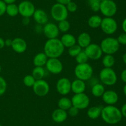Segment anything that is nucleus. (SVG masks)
Here are the masks:
<instances>
[{
  "mask_svg": "<svg viewBox=\"0 0 126 126\" xmlns=\"http://www.w3.org/2000/svg\"><path fill=\"white\" fill-rule=\"evenodd\" d=\"M65 47L60 40L56 38L48 39L44 47V53L49 58H58L62 56Z\"/></svg>",
  "mask_w": 126,
  "mask_h": 126,
  "instance_id": "1",
  "label": "nucleus"
},
{
  "mask_svg": "<svg viewBox=\"0 0 126 126\" xmlns=\"http://www.w3.org/2000/svg\"><path fill=\"white\" fill-rule=\"evenodd\" d=\"M101 116L102 119L109 124H118L121 121L123 117L121 110L113 105H108L103 107Z\"/></svg>",
  "mask_w": 126,
  "mask_h": 126,
  "instance_id": "2",
  "label": "nucleus"
},
{
  "mask_svg": "<svg viewBox=\"0 0 126 126\" xmlns=\"http://www.w3.org/2000/svg\"><path fill=\"white\" fill-rule=\"evenodd\" d=\"M100 46L103 53L113 55L119 50L120 44L118 42L117 38L107 37L102 41Z\"/></svg>",
  "mask_w": 126,
  "mask_h": 126,
  "instance_id": "3",
  "label": "nucleus"
},
{
  "mask_svg": "<svg viewBox=\"0 0 126 126\" xmlns=\"http://www.w3.org/2000/svg\"><path fill=\"white\" fill-rule=\"evenodd\" d=\"M75 74L78 79L83 81L91 79L93 74V68L88 63L78 64L75 67Z\"/></svg>",
  "mask_w": 126,
  "mask_h": 126,
  "instance_id": "4",
  "label": "nucleus"
},
{
  "mask_svg": "<svg viewBox=\"0 0 126 126\" xmlns=\"http://www.w3.org/2000/svg\"><path fill=\"white\" fill-rule=\"evenodd\" d=\"M99 77L103 84L108 86L114 85L117 82V75L112 68L105 67L101 70Z\"/></svg>",
  "mask_w": 126,
  "mask_h": 126,
  "instance_id": "5",
  "label": "nucleus"
},
{
  "mask_svg": "<svg viewBox=\"0 0 126 126\" xmlns=\"http://www.w3.org/2000/svg\"><path fill=\"white\" fill-rule=\"evenodd\" d=\"M50 14L52 17L55 21L60 22L61 21L66 20L68 16V11L66 6L59 3L53 5L50 9Z\"/></svg>",
  "mask_w": 126,
  "mask_h": 126,
  "instance_id": "6",
  "label": "nucleus"
},
{
  "mask_svg": "<svg viewBox=\"0 0 126 126\" xmlns=\"http://www.w3.org/2000/svg\"><path fill=\"white\" fill-rule=\"evenodd\" d=\"M100 11L107 17H112L117 12V5L113 0H105L101 2Z\"/></svg>",
  "mask_w": 126,
  "mask_h": 126,
  "instance_id": "7",
  "label": "nucleus"
},
{
  "mask_svg": "<svg viewBox=\"0 0 126 126\" xmlns=\"http://www.w3.org/2000/svg\"><path fill=\"white\" fill-rule=\"evenodd\" d=\"M72 106H75L77 109H84L87 108L89 105L90 100L89 96L84 93L75 94L71 98Z\"/></svg>",
  "mask_w": 126,
  "mask_h": 126,
  "instance_id": "8",
  "label": "nucleus"
},
{
  "mask_svg": "<svg viewBox=\"0 0 126 126\" xmlns=\"http://www.w3.org/2000/svg\"><path fill=\"white\" fill-rule=\"evenodd\" d=\"M100 27L105 34L112 35L116 32L118 29V23L112 17H107L102 19Z\"/></svg>",
  "mask_w": 126,
  "mask_h": 126,
  "instance_id": "9",
  "label": "nucleus"
},
{
  "mask_svg": "<svg viewBox=\"0 0 126 126\" xmlns=\"http://www.w3.org/2000/svg\"><path fill=\"white\" fill-rule=\"evenodd\" d=\"M18 13L23 17H28L33 16L36 9L33 2L30 1H22L18 4Z\"/></svg>",
  "mask_w": 126,
  "mask_h": 126,
  "instance_id": "10",
  "label": "nucleus"
},
{
  "mask_svg": "<svg viewBox=\"0 0 126 126\" xmlns=\"http://www.w3.org/2000/svg\"><path fill=\"white\" fill-rule=\"evenodd\" d=\"M32 87L34 93L38 96H44L47 95L50 89L49 84L43 79L36 80Z\"/></svg>",
  "mask_w": 126,
  "mask_h": 126,
  "instance_id": "11",
  "label": "nucleus"
},
{
  "mask_svg": "<svg viewBox=\"0 0 126 126\" xmlns=\"http://www.w3.org/2000/svg\"><path fill=\"white\" fill-rule=\"evenodd\" d=\"M84 52L89 59L92 60H98L101 58L103 54L100 46L95 43H91L85 48Z\"/></svg>",
  "mask_w": 126,
  "mask_h": 126,
  "instance_id": "12",
  "label": "nucleus"
},
{
  "mask_svg": "<svg viewBox=\"0 0 126 126\" xmlns=\"http://www.w3.org/2000/svg\"><path fill=\"white\" fill-rule=\"evenodd\" d=\"M46 66L48 71L53 74H59L63 70V64L58 58H49Z\"/></svg>",
  "mask_w": 126,
  "mask_h": 126,
  "instance_id": "13",
  "label": "nucleus"
},
{
  "mask_svg": "<svg viewBox=\"0 0 126 126\" xmlns=\"http://www.w3.org/2000/svg\"><path fill=\"white\" fill-rule=\"evenodd\" d=\"M71 82L67 78H61L56 84L57 91L62 95H66L71 91Z\"/></svg>",
  "mask_w": 126,
  "mask_h": 126,
  "instance_id": "14",
  "label": "nucleus"
},
{
  "mask_svg": "<svg viewBox=\"0 0 126 126\" xmlns=\"http://www.w3.org/2000/svg\"><path fill=\"white\" fill-rule=\"evenodd\" d=\"M43 31L44 35L48 39L57 38L59 35V32H60L57 25L52 22H50V23L47 22L46 23L43 27Z\"/></svg>",
  "mask_w": 126,
  "mask_h": 126,
  "instance_id": "15",
  "label": "nucleus"
},
{
  "mask_svg": "<svg viewBox=\"0 0 126 126\" xmlns=\"http://www.w3.org/2000/svg\"><path fill=\"white\" fill-rule=\"evenodd\" d=\"M102 96L103 101L108 105H115L119 100L118 93L113 90L105 91Z\"/></svg>",
  "mask_w": 126,
  "mask_h": 126,
  "instance_id": "16",
  "label": "nucleus"
},
{
  "mask_svg": "<svg viewBox=\"0 0 126 126\" xmlns=\"http://www.w3.org/2000/svg\"><path fill=\"white\" fill-rule=\"evenodd\" d=\"M12 49L17 53H23L27 48V44L25 41L22 38H15L12 40Z\"/></svg>",
  "mask_w": 126,
  "mask_h": 126,
  "instance_id": "17",
  "label": "nucleus"
},
{
  "mask_svg": "<svg viewBox=\"0 0 126 126\" xmlns=\"http://www.w3.org/2000/svg\"><path fill=\"white\" fill-rule=\"evenodd\" d=\"M34 20L38 24L45 25L48 22V16L46 12L41 9H36L33 15Z\"/></svg>",
  "mask_w": 126,
  "mask_h": 126,
  "instance_id": "18",
  "label": "nucleus"
},
{
  "mask_svg": "<svg viewBox=\"0 0 126 126\" xmlns=\"http://www.w3.org/2000/svg\"><path fill=\"white\" fill-rule=\"evenodd\" d=\"M68 113L66 111L60 108L56 109L52 114V118L57 123H62L67 119Z\"/></svg>",
  "mask_w": 126,
  "mask_h": 126,
  "instance_id": "19",
  "label": "nucleus"
},
{
  "mask_svg": "<svg viewBox=\"0 0 126 126\" xmlns=\"http://www.w3.org/2000/svg\"><path fill=\"white\" fill-rule=\"evenodd\" d=\"M86 86L84 81L77 79L71 82V90L75 94L81 93H84V91H85Z\"/></svg>",
  "mask_w": 126,
  "mask_h": 126,
  "instance_id": "20",
  "label": "nucleus"
},
{
  "mask_svg": "<svg viewBox=\"0 0 126 126\" xmlns=\"http://www.w3.org/2000/svg\"><path fill=\"white\" fill-rule=\"evenodd\" d=\"M78 43L81 48H85L91 43V37L87 32L80 33L78 38Z\"/></svg>",
  "mask_w": 126,
  "mask_h": 126,
  "instance_id": "21",
  "label": "nucleus"
},
{
  "mask_svg": "<svg viewBox=\"0 0 126 126\" xmlns=\"http://www.w3.org/2000/svg\"><path fill=\"white\" fill-rule=\"evenodd\" d=\"M60 41L64 47L68 48L76 44V38L73 35L70 34V33H65L63 35L62 37H61Z\"/></svg>",
  "mask_w": 126,
  "mask_h": 126,
  "instance_id": "22",
  "label": "nucleus"
},
{
  "mask_svg": "<svg viewBox=\"0 0 126 126\" xmlns=\"http://www.w3.org/2000/svg\"><path fill=\"white\" fill-rule=\"evenodd\" d=\"M48 60V57L44 53H38L33 58V64L35 67H43L46 65Z\"/></svg>",
  "mask_w": 126,
  "mask_h": 126,
  "instance_id": "23",
  "label": "nucleus"
},
{
  "mask_svg": "<svg viewBox=\"0 0 126 126\" xmlns=\"http://www.w3.org/2000/svg\"><path fill=\"white\" fill-rule=\"evenodd\" d=\"M103 107L101 106H95L89 108L87 114L90 119H96L101 116V112Z\"/></svg>",
  "mask_w": 126,
  "mask_h": 126,
  "instance_id": "24",
  "label": "nucleus"
},
{
  "mask_svg": "<svg viewBox=\"0 0 126 126\" xmlns=\"http://www.w3.org/2000/svg\"><path fill=\"white\" fill-rule=\"evenodd\" d=\"M102 21V18L100 16H97V15H94L89 17L88 21H87V23L90 27L92 28H96L100 27Z\"/></svg>",
  "mask_w": 126,
  "mask_h": 126,
  "instance_id": "25",
  "label": "nucleus"
},
{
  "mask_svg": "<svg viewBox=\"0 0 126 126\" xmlns=\"http://www.w3.org/2000/svg\"><path fill=\"white\" fill-rule=\"evenodd\" d=\"M58 106H59V108L65 110V111L68 110L72 106L71 100L68 98L67 97L61 98L58 102Z\"/></svg>",
  "mask_w": 126,
  "mask_h": 126,
  "instance_id": "26",
  "label": "nucleus"
},
{
  "mask_svg": "<svg viewBox=\"0 0 126 126\" xmlns=\"http://www.w3.org/2000/svg\"><path fill=\"white\" fill-rule=\"evenodd\" d=\"M105 87L102 84H95L92 88V93L95 97H100L105 92Z\"/></svg>",
  "mask_w": 126,
  "mask_h": 126,
  "instance_id": "27",
  "label": "nucleus"
},
{
  "mask_svg": "<svg viewBox=\"0 0 126 126\" xmlns=\"http://www.w3.org/2000/svg\"><path fill=\"white\" fill-rule=\"evenodd\" d=\"M6 12L7 15L11 17H15L18 14V7L16 4L12 3L7 4L6 6Z\"/></svg>",
  "mask_w": 126,
  "mask_h": 126,
  "instance_id": "28",
  "label": "nucleus"
},
{
  "mask_svg": "<svg viewBox=\"0 0 126 126\" xmlns=\"http://www.w3.org/2000/svg\"><path fill=\"white\" fill-rule=\"evenodd\" d=\"M102 63L105 67L111 68L115 63V59L111 54H106L102 59Z\"/></svg>",
  "mask_w": 126,
  "mask_h": 126,
  "instance_id": "29",
  "label": "nucleus"
},
{
  "mask_svg": "<svg viewBox=\"0 0 126 126\" xmlns=\"http://www.w3.org/2000/svg\"><path fill=\"white\" fill-rule=\"evenodd\" d=\"M44 74H45V71L43 67H35L32 71V75L36 80L43 79Z\"/></svg>",
  "mask_w": 126,
  "mask_h": 126,
  "instance_id": "30",
  "label": "nucleus"
},
{
  "mask_svg": "<svg viewBox=\"0 0 126 126\" xmlns=\"http://www.w3.org/2000/svg\"><path fill=\"white\" fill-rule=\"evenodd\" d=\"M76 61L78 64H84L87 63L89 60V58L86 54L85 53L84 51H81L76 57H75Z\"/></svg>",
  "mask_w": 126,
  "mask_h": 126,
  "instance_id": "31",
  "label": "nucleus"
},
{
  "mask_svg": "<svg viewBox=\"0 0 126 126\" xmlns=\"http://www.w3.org/2000/svg\"><path fill=\"white\" fill-rule=\"evenodd\" d=\"M59 28V31H61L62 32H66L70 30V22L66 20L61 21L59 22L57 25Z\"/></svg>",
  "mask_w": 126,
  "mask_h": 126,
  "instance_id": "32",
  "label": "nucleus"
},
{
  "mask_svg": "<svg viewBox=\"0 0 126 126\" xmlns=\"http://www.w3.org/2000/svg\"><path fill=\"white\" fill-rule=\"evenodd\" d=\"M82 51V48L78 44H75L68 49V53L71 57H76Z\"/></svg>",
  "mask_w": 126,
  "mask_h": 126,
  "instance_id": "33",
  "label": "nucleus"
},
{
  "mask_svg": "<svg viewBox=\"0 0 126 126\" xmlns=\"http://www.w3.org/2000/svg\"><path fill=\"white\" fill-rule=\"evenodd\" d=\"M36 80L32 75H27L25 76L23 78V82L25 86H28V87H31L33 86V85L35 83Z\"/></svg>",
  "mask_w": 126,
  "mask_h": 126,
  "instance_id": "34",
  "label": "nucleus"
},
{
  "mask_svg": "<svg viewBox=\"0 0 126 126\" xmlns=\"http://www.w3.org/2000/svg\"><path fill=\"white\" fill-rule=\"evenodd\" d=\"M101 2L99 0H91L89 1V4L91 10L94 12H98L100 11Z\"/></svg>",
  "mask_w": 126,
  "mask_h": 126,
  "instance_id": "35",
  "label": "nucleus"
},
{
  "mask_svg": "<svg viewBox=\"0 0 126 126\" xmlns=\"http://www.w3.org/2000/svg\"><path fill=\"white\" fill-rule=\"evenodd\" d=\"M7 89V83L2 77L0 76V96L3 95Z\"/></svg>",
  "mask_w": 126,
  "mask_h": 126,
  "instance_id": "36",
  "label": "nucleus"
},
{
  "mask_svg": "<svg viewBox=\"0 0 126 126\" xmlns=\"http://www.w3.org/2000/svg\"><path fill=\"white\" fill-rule=\"evenodd\" d=\"M66 7L68 11L70 12H75L78 9V6L76 3L72 1H70L69 3H68L66 5Z\"/></svg>",
  "mask_w": 126,
  "mask_h": 126,
  "instance_id": "37",
  "label": "nucleus"
},
{
  "mask_svg": "<svg viewBox=\"0 0 126 126\" xmlns=\"http://www.w3.org/2000/svg\"><path fill=\"white\" fill-rule=\"evenodd\" d=\"M117 40H118V42H119V44L126 45V33L124 32L119 35Z\"/></svg>",
  "mask_w": 126,
  "mask_h": 126,
  "instance_id": "38",
  "label": "nucleus"
},
{
  "mask_svg": "<svg viewBox=\"0 0 126 126\" xmlns=\"http://www.w3.org/2000/svg\"><path fill=\"white\" fill-rule=\"evenodd\" d=\"M79 112V109L75 107V106H72L70 109H68V114L70 116H72V117H75V116H77Z\"/></svg>",
  "mask_w": 126,
  "mask_h": 126,
  "instance_id": "39",
  "label": "nucleus"
},
{
  "mask_svg": "<svg viewBox=\"0 0 126 126\" xmlns=\"http://www.w3.org/2000/svg\"><path fill=\"white\" fill-rule=\"evenodd\" d=\"M6 6L7 4L2 0H0V17L6 13Z\"/></svg>",
  "mask_w": 126,
  "mask_h": 126,
  "instance_id": "40",
  "label": "nucleus"
},
{
  "mask_svg": "<svg viewBox=\"0 0 126 126\" xmlns=\"http://www.w3.org/2000/svg\"><path fill=\"white\" fill-rule=\"evenodd\" d=\"M121 80L126 84V69H124V70L121 72Z\"/></svg>",
  "mask_w": 126,
  "mask_h": 126,
  "instance_id": "41",
  "label": "nucleus"
},
{
  "mask_svg": "<svg viewBox=\"0 0 126 126\" xmlns=\"http://www.w3.org/2000/svg\"><path fill=\"white\" fill-rule=\"evenodd\" d=\"M121 112L122 116L126 117V103L123 105V106H122L121 109Z\"/></svg>",
  "mask_w": 126,
  "mask_h": 126,
  "instance_id": "42",
  "label": "nucleus"
},
{
  "mask_svg": "<svg viewBox=\"0 0 126 126\" xmlns=\"http://www.w3.org/2000/svg\"><path fill=\"white\" fill-rule=\"evenodd\" d=\"M56 1L57 2V3L61 4L66 6L68 3H69L70 1H71V0H56Z\"/></svg>",
  "mask_w": 126,
  "mask_h": 126,
  "instance_id": "43",
  "label": "nucleus"
},
{
  "mask_svg": "<svg viewBox=\"0 0 126 126\" xmlns=\"http://www.w3.org/2000/svg\"><path fill=\"white\" fill-rule=\"evenodd\" d=\"M12 40L11 39H6V40H4L5 43V46H11L12 45Z\"/></svg>",
  "mask_w": 126,
  "mask_h": 126,
  "instance_id": "44",
  "label": "nucleus"
},
{
  "mask_svg": "<svg viewBox=\"0 0 126 126\" xmlns=\"http://www.w3.org/2000/svg\"><path fill=\"white\" fill-rule=\"evenodd\" d=\"M22 23L25 25H28L30 23V19L28 17H23V20H22Z\"/></svg>",
  "mask_w": 126,
  "mask_h": 126,
  "instance_id": "45",
  "label": "nucleus"
},
{
  "mask_svg": "<svg viewBox=\"0 0 126 126\" xmlns=\"http://www.w3.org/2000/svg\"><path fill=\"white\" fill-rule=\"evenodd\" d=\"M4 46H5L4 40L3 38H2L1 37H0V49H2V48H3Z\"/></svg>",
  "mask_w": 126,
  "mask_h": 126,
  "instance_id": "46",
  "label": "nucleus"
},
{
  "mask_svg": "<svg viewBox=\"0 0 126 126\" xmlns=\"http://www.w3.org/2000/svg\"><path fill=\"white\" fill-rule=\"evenodd\" d=\"M122 28H123L124 33H126V18L124 19V21H123V23H122Z\"/></svg>",
  "mask_w": 126,
  "mask_h": 126,
  "instance_id": "47",
  "label": "nucleus"
},
{
  "mask_svg": "<svg viewBox=\"0 0 126 126\" xmlns=\"http://www.w3.org/2000/svg\"><path fill=\"white\" fill-rule=\"evenodd\" d=\"M6 4H9L14 3L16 1V0H2Z\"/></svg>",
  "mask_w": 126,
  "mask_h": 126,
  "instance_id": "48",
  "label": "nucleus"
},
{
  "mask_svg": "<svg viewBox=\"0 0 126 126\" xmlns=\"http://www.w3.org/2000/svg\"><path fill=\"white\" fill-rule=\"evenodd\" d=\"M123 61H124V63L126 64V53L124 54V55H123Z\"/></svg>",
  "mask_w": 126,
  "mask_h": 126,
  "instance_id": "49",
  "label": "nucleus"
},
{
  "mask_svg": "<svg viewBox=\"0 0 126 126\" xmlns=\"http://www.w3.org/2000/svg\"><path fill=\"white\" fill-rule=\"evenodd\" d=\"M123 91H124V95H125V96H126V84L124 86V88H123Z\"/></svg>",
  "mask_w": 126,
  "mask_h": 126,
  "instance_id": "50",
  "label": "nucleus"
},
{
  "mask_svg": "<svg viewBox=\"0 0 126 126\" xmlns=\"http://www.w3.org/2000/svg\"><path fill=\"white\" fill-rule=\"evenodd\" d=\"M1 65H0V73H1Z\"/></svg>",
  "mask_w": 126,
  "mask_h": 126,
  "instance_id": "51",
  "label": "nucleus"
},
{
  "mask_svg": "<svg viewBox=\"0 0 126 126\" xmlns=\"http://www.w3.org/2000/svg\"><path fill=\"white\" fill-rule=\"evenodd\" d=\"M100 1V2H102V1H105V0H99Z\"/></svg>",
  "mask_w": 126,
  "mask_h": 126,
  "instance_id": "52",
  "label": "nucleus"
},
{
  "mask_svg": "<svg viewBox=\"0 0 126 126\" xmlns=\"http://www.w3.org/2000/svg\"><path fill=\"white\" fill-rule=\"evenodd\" d=\"M0 126H1V124H0Z\"/></svg>",
  "mask_w": 126,
  "mask_h": 126,
  "instance_id": "53",
  "label": "nucleus"
},
{
  "mask_svg": "<svg viewBox=\"0 0 126 126\" xmlns=\"http://www.w3.org/2000/svg\"><path fill=\"white\" fill-rule=\"evenodd\" d=\"M87 1H91V0H87Z\"/></svg>",
  "mask_w": 126,
  "mask_h": 126,
  "instance_id": "54",
  "label": "nucleus"
}]
</instances>
